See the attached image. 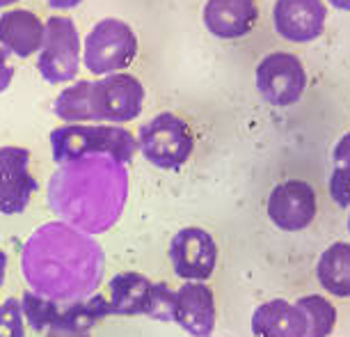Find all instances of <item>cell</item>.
Returning <instances> with one entry per match:
<instances>
[{"instance_id": "obj_17", "label": "cell", "mask_w": 350, "mask_h": 337, "mask_svg": "<svg viewBox=\"0 0 350 337\" xmlns=\"http://www.w3.org/2000/svg\"><path fill=\"white\" fill-rule=\"evenodd\" d=\"M151 292L154 282L149 277L135 271H124L117 273L110 280V314L120 316H135V314H149L151 308Z\"/></svg>"}, {"instance_id": "obj_29", "label": "cell", "mask_w": 350, "mask_h": 337, "mask_svg": "<svg viewBox=\"0 0 350 337\" xmlns=\"http://www.w3.org/2000/svg\"><path fill=\"white\" fill-rule=\"evenodd\" d=\"M46 3H49L51 8H55V10H74V8H78V5L83 3V0H46Z\"/></svg>"}, {"instance_id": "obj_22", "label": "cell", "mask_w": 350, "mask_h": 337, "mask_svg": "<svg viewBox=\"0 0 350 337\" xmlns=\"http://www.w3.org/2000/svg\"><path fill=\"white\" fill-rule=\"evenodd\" d=\"M57 310H60V303L44 299V296H39L35 292H25L21 299L23 319H28V323L35 330L53 328V323L57 319Z\"/></svg>"}, {"instance_id": "obj_3", "label": "cell", "mask_w": 350, "mask_h": 337, "mask_svg": "<svg viewBox=\"0 0 350 337\" xmlns=\"http://www.w3.org/2000/svg\"><path fill=\"white\" fill-rule=\"evenodd\" d=\"M51 149L55 163H71L78 158L108 156L126 165L133 161L137 140L122 127H101V124H67L51 134Z\"/></svg>"}, {"instance_id": "obj_16", "label": "cell", "mask_w": 350, "mask_h": 337, "mask_svg": "<svg viewBox=\"0 0 350 337\" xmlns=\"http://www.w3.org/2000/svg\"><path fill=\"white\" fill-rule=\"evenodd\" d=\"M252 333L254 337H305L307 321L298 305L275 299L254 310Z\"/></svg>"}, {"instance_id": "obj_13", "label": "cell", "mask_w": 350, "mask_h": 337, "mask_svg": "<svg viewBox=\"0 0 350 337\" xmlns=\"http://www.w3.org/2000/svg\"><path fill=\"white\" fill-rule=\"evenodd\" d=\"M174 321L193 337H211L215 328V299L204 282H186L174 292Z\"/></svg>"}, {"instance_id": "obj_4", "label": "cell", "mask_w": 350, "mask_h": 337, "mask_svg": "<svg viewBox=\"0 0 350 337\" xmlns=\"http://www.w3.org/2000/svg\"><path fill=\"white\" fill-rule=\"evenodd\" d=\"M83 49V62L92 74H120L137 55V37L129 23L103 18L90 30Z\"/></svg>"}, {"instance_id": "obj_7", "label": "cell", "mask_w": 350, "mask_h": 337, "mask_svg": "<svg viewBox=\"0 0 350 337\" xmlns=\"http://www.w3.org/2000/svg\"><path fill=\"white\" fill-rule=\"evenodd\" d=\"M37 69L53 85L76 78L81 69V37L71 18L51 16L44 23V46L37 58Z\"/></svg>"}, {"instance_id": "obj_1", "label": "cell", "mask_w": 350, "mask_h": 337, "mask_svg": "<svg viewBox=\"0 0 350 337\" xmlns=\"http://www.w3.org/2000/svg\"><path fill=\"white\" fill-rule=\"evenodd\" d=\"M21 269L35 294L55 303H76L101 285L105 255L90 234L55 221L37 227L25 241Z\"/></svg>"}, {"instance_id": "obj_23", "label": "cell", "mask_w": 350, "mask_h": 337, "mask_svg": "<svg viewBox=\"0 0 350 337\" xmlns=\"http://www.w3.org/2000/svg\"><path fill=\"white\" fill-rule=\"evenodd\" d=\"M0 337H25L21 301L8 299L0 303Z\"/></svg>"}, {"instance_id": "obj_2", "label": "cell", "mask_w": 350, "mask_h": 337, "mask_svg": "<svg viewBox=\"0 0 350 337\" xmlns=\"http://www.w3.org/2000/svg\"><path fill=\"white\" fill-rule=\"evenodd\" d=\"M129 197V173L108 156L62 163L49 182L51 211L85 234H101L120 221Z\"/></svg>"}, {"instance_id": "obj_31", "label": "cell", "mask_w": 350, "mask_h": 337, "mask_svg": "<svg viewBox=\"0 0 350 337\" xmlns=\"http://www.w3.org/2000/svg\"><path fill=\"white\" fill-rule=\"evenodd\" d=\"M5 271H8V255L0 250V285H3V280H5Z\"/></svg>"}, {"instance_id": "obj_32", "label": "cell", "mask_w": 350, "mask_h": 337, "mask_svg": "<svg viewBox=\"0 0 350 337\" xmlns=\"http://www.w3.org/2000/svg\"><path fill=\"white\" fill-rule=\"evenodd\" d=\"M18 3V0H0V8H10V5Z\"/></svg>"}, {"instance_id": "obj_5", "label": "cell", "mask_w": 350, "mask_h": 337, "mask_svg": "<svg viewBox=\"0 0 350 337\" xmlns=\"http://www.w3.org/2000/svg\"><path fill=\"white\" fill-rule=\"evenodd\" d=\"M137 147L151 165L163 170H179L195 149L193 131L174 112H161L142 124Z\"/></svg>"}, {"instance_id": "obj_18", "label": "cell", "mask_w": 350, "mask_h": 337, "mask_svg": "<svg viewBox=\"0 0 350 337\" xmlns=\"http://www.w3.org/2000/svg\"><path fill=\"white\" fill-rule=\"evenodd\" d=\"M321 287L327 294L348 299L350 296V243L336 241L321 255L316 266Z\"/></svg>"}, {"instance_id": "obj_26", "label": "cell", "mask_w": 350, "mask_h": 337, "mask_svg": "<svg viewBox=\"0 0 350 337\" xmlns=\"http://www.w3.org/2000/svg\"><path fill=\"white\" fill-rule=\"evenodd\" d=\"M334 168H350V131L341 136V140L334 147Z\"/></svg>"}, {"instance_id": "obj_11", "label": "cell", "mask_w": 350, "mask_h": 337, "mask_svg": "<svg viewBox=\"0 0 350 337\" xmlns=\"http://www.w3.org/2000/svg\"><path fill=\"white\" fill-rule=\"evenodd\" d=\"M25 147H0V214H23L37 190V179L28 170Z\"/></svg>"}, {"instance_id": "obj_27", "label": "cell", "mask_w": 350, "mask_h": 337, "mask_svg": "<svg viewBox=\"0 0 350 337\" xmlns=\"http://www.w3.org/2000/svg\"><path fill=\"white\" fill-rule=\"evenodd\" d=\"M12 78H14V67L8 60V51L0 46V92H5L10 88Z\"/></svg>"}, {"instance_id": "obj_30", "label": "cell", "mask_w": 350, "mask_h": 337, "mask_svg": "<svg viewBox=\"0 0 350 337\" xmlns=\"http://www.w3.org/2000/svg\"><path fill=\"white\" fill-rule=\"evenodd\" d=\"M327 3L341 12H350V0H327Z\"/></svg>"}, {"instance_id": "obj_24", "label": "cell", "mask_w": 350, "mask_h": 337, "mask_svg": "<svg viewBox=\"0 0 350 337\" xmlns=\"http://www.w3.org/2000/svg\"><path fill=\"white\" fill-rule=\"evenodd\" d=\"M147 316L158 321H174V292L165 282H154L151 308Z\"/></svg>"}, {"instance_id": "obj_15", "label": "cell", "mask_w": 350, "mask_h": 337, "mask_svg": "<svg viewBox=\"0 0 350 337\" xmlns=\"http://www.w3.org/2000/svg\"><path fill=\"white\" fill-rule=\"evenodd\" d=\"M0 46L18 58H30L44 46V23L35 12L10 10L0 16Z\"/></svg>"}, {"instance_id": "obj_9", "label": "cell", "mask_w": 350, "mask_h": 337, "mask_svg": "<svg viewBox=\"0 0 350 337\" xmlns=\"http://www.w3.org/2000/svg\"><path fill=\"white\" fill-rule=\"evenodd\" d=\"M170 260L181 280L204 282L215 271L217 246L206 229L183 227L170 243Z\"/></svg>"}, {"instance_id": "obj_12", "label": "cell", "mask_w": 350, "mask_h": 337, "mask_svg": "<svg viewBox=\"0 0 350 337\" xmlns=\"http://www.w3.org/2000/svg\"><path fill=\"white\" fill-rule=\"evenodd\" d=\"M327 8L323 0H275L273 23L277 35L293 44L314 42L325 30Z\"/></svg>"}, {"instance_id": "obj_20", "label": "cell", "mask_w": 350, "mask_h": 337, "mask_svg": "<svg viewBox=\"0 0 350 337\" xmlns=\"http://www.w3.org/2000/svg\"><path fill=\"white\" fill-rule=\"evenodd\" d=\"M300 312L305 314L307 321V335L305 337H329L336 326V308L325 296L309 294L295 303Z\"/></svg>"}, {"instance_id": "obj_6", "label": "cell", "mask_w": 350, "mask_h": 337, "mask_svg": "<svg viewBox=\"0 0 350 337\" xmlns=\"http://www.w3.org/2000/svg\"><path fill=\"white\" fill-rule=\"evenodd\" d=\"M144 103V88L131 74H108L90 81V112L92 122L124 124L140 117Z\"/></svg>"}, {"instance_id": "obj_25", "label": "cell", "mask_w": 350, "mask_h": 337, "mask_svg": "<svg viewBox=\"0 0 350 337\" xmlns=\"http://www.w3.org/2000/svg\"><path fill=\"white\" fill-rule=\"evenodd\" d=\"M329 195L343 209H350V168H334L329 175Z\"/></svg>"}, {"instance_id": "obj_33", "label": "cell", "mask_w": 350, "mask_h": 337, "mask_svg": "<svg viewBox=\"0 0 350 337\" xmlns=\"http://www.w3.org/2000/svg\"><path fill=\"white\" fill-rule=\"evenodd\" d=\"M348 229H350V218H348Z\"/></svg>"}, {"instance_id": "obj_21", "label": "cell", "mask_w": 350, "mask_h": 337, "mask_svg": "<svg viewBox=\"0 0 350 337\" xmlns=\"http://www.w3.org/2000/svg\"><path fill=\"white\" fill-rule=\"evenodd\" d=\"M55 115L69 124L92 122L90 112V81H78L62 90L55 99Z\"/></svg>"}, {"instance_id": "obj_8", "label": "cell", "mask_w": 350, "mask_h": 337, "mask_svg": "<svg viewBox=\"0 0 350 337\" xmlns=\"http://www.w3.org/2000/svg\"><path fill=\"white\" fill-rule=\"evenodd\" d=\"M256 90L270 105L286 108L300 101L307 90V71L293 53H268L256 67Z\"/></svg>"}, {"instance_id": "obj_10", "label": "cell", "mask_w": 350, "mask_h": 337, "mask_svg": "<svg viewBox=\"0 0 350 337\" xmlns=\"http://www.w3.org/2000/svg\"><path fill=\"white\" fill-rule=\"evenodd\" d=\"M316 190L302 179L282 182L268 195V218L282 232H302L316 218Z\"/></svg>"}, {"instance_id": "obj_19", "label": "cell", "mask_w": 350, "mask_h": 337, "mask_svg": "<svg viewBox=\"0 0 350 337\" xmlns=\"http://www.w3.org/2000/svg\"><path fill=\"white\" fill-rule=\"evenodd\" d=\"M105 314H110L108 301H105L101 294H92L83 301L62 303L60 310H57V319L53 326L83 330V333H88V330L92 326H96Z\"/></svg>"}, {"instance_id": "obj_28", "label": "cell", "mask_w": 350, "mask_h": 337, "mask_svg": "<svg viewBox=\"0 0 350 337\" xmlns=\"http://www.w3.org/2000/svg\"><path fill=\"white\" fill-rule=\"evenodd\" d=\"M46 337H88V333H83V330H71V328L53 326V328L46 330Z\"/></svg>"}, {"instance_id": "obj_14", "label": "cell", "mask_w": 350, "mask_h": 337, "mask_svg": "<svg viewBox=\"0 0 350 337\" xmlns=\"http://www.w3.org/2000/svg\"><path fill=\"white\" fill-rule=\"evenodd\" d=\"M259 21L256 0H208L204 5V25L217 39L245 37Z\"/></svg>"}]
</instances>
